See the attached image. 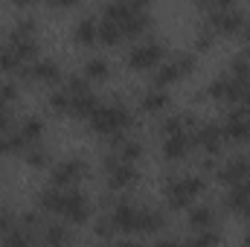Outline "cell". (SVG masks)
Masks as SVG:
<instances>
[{
    "label": "cell",
    "instance_id": "cell-1",
    "mask_svg": "<svg viewBox=\"0 0 250 247\" xmlns=\"http://www.w3.org/2000/svg\"><path fill=\"white\" fill-rule=\"evenodd\" d=\"M90 125H93L96 134H120L131 125V114L120 102H111V105L99 102V108L90 114Z\"/></svg>",
    "mask_w": 250,
    "mask_h": 247
},
{
    "label": "cell",
    "instance_id": "cell-2",
    "mask_svg": "<svg viewBox=\"0 0 250 247\" xmlns=\"http://www.w3.org/2000/svg\"><path fill=\"white\" fill-rule=\"evenodd\" d=\"M204 189H207V184H204V178H198V175L175 178V181H169V184H166V201H169V206L181 209V206L192 204Z\"/></svg>",
    "mask_w": 250,
    "mask_h": 247
},
{
    "label": "cell",
    "instance_id": "cell-3",
    "mask_svg": "<svg viewBox=\"0 0 250 247\" xmlns=\"http://www.w3.org/2000/svg\"><path fill=\"white\" fill-rule=\"evenodd\" d=\"M163 62V47L157 41H143L128 53V67L131 70H154Z\"/></svg>",
    "mask_w": 250,
    "mask_h": 247
},
{
    "label": "cell",
    "instance_id": "cell-4",
    "mask_svg": "<svg viewBox=\"0 0 250 247\" xmlns=\"http://www.w3.org/2000/svg\"><path fill=\"white\" fill-rule=\"evenodd\" d=\"M189 137H192V145L204 148L207 154H218V148L224 143V128L215 123H204V125H198V128H192Z\"/></svg>",
    "mask_w": 250,
    "mask_h": 247
},
{
    "label": "cell",
    "instance_id": "cell-5",
    "mask_svg": "<svg viewBox=\"0 0 250 247\" xmlns=\"http://www.w3.org/2000/svg\"><path fill=\"white\" fill-rule=\"evenodd\" d=\"M245 12H239V9H212V15H209V26L215 29V32H221V35H236V32H242V26H245Z\"/></svg>",
    "mask_w": 250,
    "mask_h": 247
},
{
    "label": "cell",
    "instance_id": "cell-6",
    "mask_svg": "<svg viewBox=\"0 0 250 247\" xmlns=\"http://www.w3.org/2000/svg\"><path fill=\"white\" fill-rule=\"evenodd\" d=\"M87 175V163L84 160H79V157H70V160H62L56 169H53V186H59V189H64V186L70 184H79L82 178Z\"/></svg>",
    "mask_w": 250,
    "mask_h": 247
},
{
    "label": "cell",
    "instance_id": "cell-7",
    "mask_svg": "<svg viewBox=\"0 0 250 247\" xmlns=\"http://www.w3.org/2000/svg\"><path fill=\"white\" fill-rule=\"evenodd\" d=\"M62 218H67L70 224H84L90 218V201L82 192H64V206H62Z\"/></svg>",
    "mask_w": 250,
    "mask_h": 247
},
{
    "label": "cell",
    "instance_id": "cell-8",
    "mask_svg": "<svg viewBox=\"0 0 250 247\" xmlns=\"http://www.w3.org/2000/svg\"><path fill=\"white\" fill-rule=\"evenodd\" d=\"M111 221L117 233H140V209L128 201H117L111 209Z\"/></svg>",
    "mask_w": 250,
    "mask_h": 247
},
{
    "label": "cell",
    "instance_id": "cell-9",
    "mask_svg": "<svg viewBox=\"0 0 250 247\" xmlns=\"http://www.w3.org/2000/svg\"><path fill=\"white\" fill-rule=\"evenodd\" d=\"M221 128H224L227 140H250V111H245V108L230 111L227 123L221 125Z\"/></svg>",
    "mask_w": 250,
    "mask_h": 247
},
{
    "label": "cell",
    "instance_id": "cell-10",
    "mask_svg": "<svg viewBox=\"0 0 250 247\" xmlns=\"http://www.w3.org/2000/svg\"><path fill=\"white\" fill-rule=\"evenodd\" d=\"M245 178H250V160L248 157H233L227 166L218 169V181L221 184H242Z\"/></svg>",
    "mask_w": 250,
    "mask_h": 247
},
{
    "label": "cell",
    "instance_id": "cell-11",
    "mask_svg": "<svg viewBox=\"0 0 250 247\" xmlns=\"http://www.w3.org/2000/svg\"><path fill=\"white\" fill-rule=\"evenodd\" d=\"M134 181H137V169H134V163H125L123 157L117 160V166L108 169V186L111 189H128Z\"/></svg>",
    "mask_w": 250,
    "mask_h": 247
},
{
    "label": "cell",
    "instance_id": "cell-12",
    "mask_svg": "<svg viewBox=\"0 0 250 247\" xmlns=\"http://www.w3.org/2000/svg\"><path fill=\"white\" fill-rule=\"evenodd\" d=\"M189 148H192L189 131H184V134H169L166 143H163V157H166V160H181V157L189 154Z\"/></svg>",
    "mask_w": 250,
    "mask_h": 247
},
{
    "label": "cell",
    "instance_id": "cell-13",
    "mask_svg": "<svg viewBox=\"0 0 250 247\" xmlns=\"http://www.w3.org/2000/svg\"><path fill=\"white\" fill-rule=\"evenodd\" d=\"M99 108V99L90 93V87L87 90H82V93H70V114L73 117H87L90 120V114Z\"/></svg>",
    "mask_w": 250,
    "mask_h": 247
},
{
    "label": "cell",
    "instance_id": "cell-14",
    "mask_svg": "<svg viewBox=\"0 0 250 247\" xmlns=\"http://www.w3.org/2000/svg\"><path fill=\"white\" fill-rule=\"evenodd\" d=\"M73 41L76 44H96L99 41V23L93 21V18H84V21H79L76 23V29H73Z\"/></svg>",
    "mask_w": 250,
    "mask_h": 247
},
{
    "label": "cell",
    "instance_id": "cell-15",
    "mask_svg": "<svg viewBox=\"0 0 250 247\" xmlns=\"http://www.w3.org/2000/svg\"><path fill=\"white\" fill-rule=\"evenodd\" d=\"M29 143L23 140L21 131L9 128V131H0V154H18V151H26Z\"/></svg>",
    "mask_w": 250,
    "mask_h": 247
},
{
    "label": "cell",
    "instance_id": "cell-16",
    "mask_svg": "<svg viewBox=\"0 0 250 247\" xmlns=\"http://www.w3.org/2000/svg\"><path fill=\"white\" fill-rule=\"evenodd\" d=\"M134 12H143V9H134L131 0H111V3H105V9H102V15H105L108 21H117L120 26H123L125 18L134 15Z\"/></svg>",
    "mask_w": 250,
    "mask_h": 247
},
{
    "label": "cell",
    "instance_id": "cell-17",
    "mask_svg": "<svg viewBox=\"0 0 250 247\" xmlns=\"http://www.w3.org/2000/svg\"><path fill=\"white\" fill-rule=\"evenodd\" d=\"M148 23H151V18L146 15V9H143V12H134V15H128L123 21V35L137 38V35H143V32L148 29Z\"/></svg>",
    "mask_w": 250,
    "mask_h": 247
},
{
    "label": "cell",
    "instance_id": "cell-18",
    "mask_svg": "<svg viewBox=\"0 0 250 247\" xmlns=\"http://www.w3.org/2000/svg\"><path fill=\"white\" fill-rule=\"evenodd\" d=\"M140 108H143L146 114H157V111H163V108H169V93H166L163 87H154V90H148V93L143 96V102H140Z\"/></svg>",
    "mask_w": 250,
    "mask_h": 247
},
{
    "label": "cell",
    "instance_id": "cell-19",
    "mask_svg": "<svg viewBox=\"0 0 250 247\" xmlns=\"http://www.w3.org/2000/svg\"><path fill=\"white\" fill-rule=\"evenodd\" d=\"M195 128V117L192 114H175V117H169L166 123H163V134L169 137V134H184V131H192Z\"/></svg>",
    "mask_w": 250,
    "mask_h": 247
},
{
    "label": "cell",
    "instance_id": "cell-20",
    "mask_svg": "<svg viewBox=\"0 0 250 247\" xmlns=\"http://www.w3.org/2000/svg\"><path fill=\"white\" fill-rule=\"evenodd\" d=\"M41 206L47 209V212H53V215H62V206H64V192L59 186H50L47 192H41Z\"/></svg>",
    "mask_w": 250,
    "mask_h": 247
},
{
    "label": "cell",
    "instance_id": "cell-21",
    "mask_svg": "<svg viewBox=\"0 0 250 247\" xmlns=\"http://www.w3.org/2000/svg\"><path fill=\"white\" fill-rule=\"evenodd\" d=\"M120 38H125L123 26H120L117 21L102 18V23H99V41H102V44H108V47H114V44H120Z\"/></svg>",
    "mask_w": 250,
    "mask_h": 247
},
{
    "label": "cell",
    "instance_id": "cell-22",
    "mask_svg": "<svg viewBox=\"0 0 250 247\" xmlns=\"http://www.w3.org/2000/svg\"><path fill=\"white\" fill-rule=\"evenodd\" d=\"M178 79H181V70H178V64H175V62H163V64H157V73H154V84H157V87L175 84Z\"/></svg>",
    "mask_w": 250,
    "mask_h": 247
},
{
    "label": "cell",
    "instance_id": "cell-23",
    "mask_svg": "<svg viewBox=\"0 0 250 247\" xmlns=\"http://www.w3.org/2000/svg\"><path fill=\"white\" fill-rule=\"evenodd\" d=\"M166 218L157 212V209H140V233H157L163 230Z\"/></svg>",
    "mask_w": 250,
    "mask_h": 247
},
{
    "label": "cell",
    "instance_id": "cell-24",
    "mask_svg": "<svg viewBox=\"0 0 250 247\" xmlns=\"http://www.w3.org/2000/svg\"><path fill=\"white\" fill-rule=\"evenodd\" d=\"M189 224H192V230H209L215 224V212L209 206H195L189 215Z\"/></svg>",
    "mask_w": 250,
    "mask_h": 247
},
{
    "label": "cell",
    "instance_id": "cell-25",
    "mask_svg": "<svg viewBox=\"0 0 250 247\" xmlns=\"http://www.w3.org/2000/svg\"><path fill=\"white\" fill-rule=\"evenodd\" d=\"M21 59H18V53H15V47L6 41V44H0V73H18V67H21Z\"/></svg>",
    "mask_w": 250,
    "mask_h": 247
},
{
    "label": "cell",
    "instance_id": "cell-26",
    "mask_svg": "<svg viewBox=\"0 0 250 247\" xmlns=\"http://www.w3.org/2000/svg\"><path fill=\"white\" fill-rule=\"evenodd\" d=\"M18 131H21V134H23V140L32 145V143H38V140H41V134H44V123H41L38 117H26V120L21 123Z\"/></svg>",
    "mask_w": 250,
    "mask_h": 247
},
{
    "label": "cell",
    "instance_id": "cell-27",
    "mask_svg": "<svg viewBox=\"0 0 250 247\" xmlns=\"http://www.w3.org/2000/svg\"><path fill=\"white\" fill-rule=\"evenodd\" d=\"M84 76L93 79V82L108 79V62H105V59H90V62L84 64Z\"/></svg>",
    "mask_w": 250,
    "mask_h": 247
},
{
    "label": "cell",
    "instance_id": "cell-28",
    "mask_svg": "<svg viewBox=\"0 0 250 247\" xmlns=\"http://www.w3.org/2000/svg\"><path fill=\"white\" fill-rule=\"evenodd\" d=\"M50 111L53 114H70V90L67 87L64 90H56L50 96Z\"/></svg>",
    "mask_w": 250,
    "mask_h": 247
},
{
    "label": "cell",
    "instance_id": "cell-29",
    "mask_svg": "<svg viewBox=\"0 0 250 247\" xmlns=\"http://www.w3.org/2000/svg\"><path fill=\"white\" fill-rule=\"evenodd\" d=\"M44 242H50V245H62V242H70V233L64 230L62 224H50L47 230H44V236H41Z\"/></svg>",
    "mask_w": 250,
    "mask_h": 247
},
{
    "label": "cell",
    "instance_id": "cell-30",
    "mask_svg": "<svg viewBox=\"0 0 250 247\" xmlns=\"http://www.w3.org/2000/svg\"><path fill=\"white\" fill-rule=\"evenodd\" d=\"M26 163H29V166H35V169H44V166H47V151H44L41 145H35V143H32V145L26 148Z\"/></svg>",
    "mask_w": 250,
    "mask_h": 247
},
{
    "label": "cell",
    "instance_id": "cell-31",
    "mask_svg": "<svg viewBox=\"0 0 250 247\" xmlns=\"http://www.w3.org/2000/svg\"><path fill=\"white\" fill-rule=\"evenodd\" d=\"M15 99H18V87L12 82H0V111L3 108H12Z\"/></svg>",
    "mask_w": 250,
    "mask_h": 247
},
{
    "label": "cell",
    "instance_id": "cell-32",
    "mask_svg": "<svg viewBox=\"0 0 250 247\" xmlns=\"http://www.w3.org/2000/svg\"><path fill=\"white\" fill-rule=\"evenodd\" d=\"M172 62L178 64V70H181V76H189L192 70H195V53H178Z\"/></svg>",
    "mask_w": 250,
    "mask_h": 247
},
{
    "label": "cell",
    "instance_id": "cell-33",
    "mask_svg": "<svg viewBox=\"0 0 250 247\" xmlns=\"http://www.w3.org/2000/svg\"><path fill=\"white\" fill-rule=\"evenodd\" d=\"M29 35H35V21H29V18L12 29V38H29Z\"/></svg>",
    "mask_w": 250,
    "mask_h": 247
},
{
    "label": "cell",
    "instance_id": "cell-34",
    "mask_svg": "<svg viewBox=\"0 0 250 247\" xmlns=\"http://www.w3.org/2000/svg\"><path fill=\"white\" fill-rule=\"evenodd\" d=\"M212 38H215V29H212V26L204 29V32H198V38H195V50H209V47H212Z\"/></svg>",
    "mask_w": 250,
    "mask_h": 247
},
{
    "label": "cell",
    "instance_id": "cell-35",
    "mask_svg": "<svg viewBox=\"0 0 250 247\" xmlns=\"http://www.w3.org/2000/svg\"><path fill=\"white\" fill-rule=\"evenodd\" d=\"M192 242H195V245H215V242H218V233H209V230H195Z\"/></svg>",
    "mask_w": 250,
    "mask_h": 247
},
{
    "label": "cell",
    "instance_id": "cell-36",
    "mask_svg": "<svg viewBox=\"0 0 250 247\" xmlns=\"http://www.w3.org/2000/svg\"><path fill=\"white\" fill-rule=\"evenodd\" d=\"M96 233H99V236H105V239H111V236L117 233V227H114V221H111V215H108V218H102V221L96 224Z\"/></svg>",
    "mask_w": 250,
    "mask_h": 247
},
{
    "label": "cell",
    "instance_id": "cell-37",
    "mask_svg": "<svg viewBox=\"0 0 250 247\" xmlns=\"http://www.w3.org/2000/svg\"><path fill=\"white\" fill-rule=\"evenodd\" d=\"M67 90H70V93H82V90H87V84H84V79L70 76V79H67Z\"/></svg>",
    "mask_w": 250,
    "mask_h": 247
},
{
    "label": "cell",
    "instance_id": "cell-38",
    "mask_svg": "<svg viewBox=\"0 0 250 247\" xmlns=\"http://www.w3.org/2000/svg\"><path fill=\"white\" fill-rule=\"evenodd\" d=\"M12 128V108H3L0 111V131H9Z\"/></svg>",
    "mask_w": 250,
    "mask_h": 247
},
{
    "label": "cell",
    "instance_id": "cell-39",
    "mask_svg": "<svg viewBox=\"0 0 250 247\" xmlns=\"http://www.w3.org/2000/svg\"><path fill=\"white\" fill-rule=\"evenodd\" d=\"M236 6V0H215L212 3V9H233Z\"/></svg>",
    "mask_w": 250,
    "mask_h": 247
},
{
    "label": "cell",
    "instance_id": "cell-40",
    "mask_svg": "<svg viewBox=\"0 0 250 247\" xmlns=\"http://www.w3.org/2000/svg\"><path fill=\"white\" fill-rule=\"evenodd\" d=\"M53 6H62V9H67V6H73V3H79V0H50Z\"/></svg>",
    "mask_w": 250,
    "mask_h": 247
},
{
    "label": "cell",
    "instance_id": "cell-41",
    "mask_svg": "<svg viewBox=\"0 0 250 247\" xmlns=\"http://www.w3.org/2000/svg\"><path fill=\"white\" fill-rule=\"evenodd\" d=\"M148 3H151V0H131L134 9H148Z\"/></svg>",
    "mask_w": 250,
    "mask_h": 247
},
{
    "label": "cell",
    "instance_id": "cell-42",
    "mask_svg": "<svg viewBox=\"0 0 250 247\" xmlns=\"http://www.w3.org/2000/svg\"><path fill=\"white\" fill-rule=\"evenodd\" d=\"M242 38L250 44V21H245V26H242Z\"/></svg>",
    "mask_w": 250,
    "mask_h": 247
},
{
    "label": "cell",
    "instance_id": "cell-43",
    "mask_svg": "<svg viewBox=\"0 0 250 247\" xmlns=\"http://www.w3.org/2000/svg\"><path fill=\"white\" fill-rule=\"evenodd\" d=\"M15 6H29V3H35V0H12Z\"/></svg>",
    "mask_w": 250,
    "mask_h": 247
},
{
    "label": "cell",
    "instance_id": "cell-44",
    "mask_svg": "<svg viewBox=\"0 0 250 247\" xmlns=\"http://www.w3.org/2000/svg\"><path fill=\"white\" fill-rule=\"evenodd\" d=\"M198 3H201V6H209V9H212V3H215V0H198Z\"/></svg>",
    "mask_w": 250,
    "mask_h": 247
}]
</instances>
